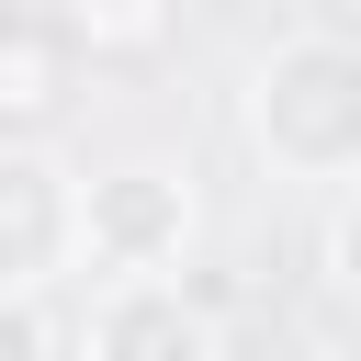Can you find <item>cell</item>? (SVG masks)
Instances as JSON below:
<instances>
[{"label": "cell", "mask_w": 361, "mask_h": 361, "mask_svg": "<svg viewBox=\"0 0 361 361\" xmlns=\"http://www.w3.org/2000/svg\"><path fill=\"white\" fill-rule=\"evenodd\" d=\"M56 90H68V34H45L34 11L0 34V135H34L45 113H56Z\"/></svg>", "instance_id": "cell-5"}, {"label": "cell", "mask_w": 361, "mask_h": 361, "mask_svg": "<svg viewBox=\"0 0 361 361\" xmlns=\"http://www.w3.org/2000/svg\"><path fill=\"white\" fill-rule=\"evenodd\" d=\"M68 45H90L102 68H147L180 45V0H68Z\"/></svg>", "instance_id": "cell-6"}, {"label": "cell", "mask_w": 361, "mask_h": 361, "mask_svg": "<svg viewBox=\"0 0 361 361\" xmlns=\"http://www.w3.org/2000/svg\"><path fill=\"white\" fill-rule=\"evenodd\" d=\"M79 271V169L45 135H0V293H45Z\"/></svg>", "instance_id": "cell-3"}, {"label": "cell", "mask_w": 361, "mask_h": 361, "mask_svg": "<svg viewBox=\"0 0 361 361\" xmlns=\"http://www.w3.org/2000/svg\"><path fill=\"white\" fill-rule=\"evenodd\" d=\"M79 350L90 361H214V293H192L180 271H124L90 293Z\"/></svg>", "instance_id": "cell-4"}, {"label": "cell", "mask_w": 361, "mask_h": 361, "mask_svg": "<svg viewBox=\"0 0 361 361\" xmlns=\"http://www.w3.org/2000/svg\"><path fill=\"white\" fill-rule=\"evenodd\" d=\"M56 350H68L56 305L45 293H0V361H56Z\"/></svg>", "instance_id": "cell-7"}, {"label": "cell", "mask_w": 361, "mask_h": 361, "mask_svg": "<svg viewBox=\"0 0 361 361\" xmlns=\"http://www.w3.org/2000/svg\"><path fill=\"white\" fill-rule=\"evenodd\" d=\"M327 282L361 305V180L338 192V214H327Z\"/></svg>", "instance_id": "cell-8"}, {"label": "cell", "mask_w": 361, "mask_h": 361, "mask_svg": "<svg viewBox=\"0 0 361 361\" xmlns=\"http://www.w3.org/2000/svg\"><path fill=\"white\" fill-rule=\"evenodd\" d=\"M192 248V180L169 158H113L79 169V271L124 282V271H180Z\"/></svg>", "instance_id": "cell-2"}, {"label": "cell", "mask_w": 361, "mask_h": 361, "mask_svg": "<svg viewBox=\"0 0 361 361\" xmlns=\"http://www.w3.org/2000/svg\"><path fill=\"white\" fill-rule=\"evenodd\" d=\"M248 147L271 180H305V192H350L361 180V34H282L259 68H248V102H237Z\"/></svg>", "instance_id": "cell-1"}, {"label": "cell", "mask_w": 361, "mask_h": 361, "mask_svg": "<svg viewBox=\"0 0 361 361\" xmlns=\"http://www.w3.org/2000/svg\"><path fill=\"white\" fill-rule=\"evenodd\" d=\"M11 23H23V0H0V34H11Z\"/></svg>", "instance_id": "cell-9"}]
</instances>
